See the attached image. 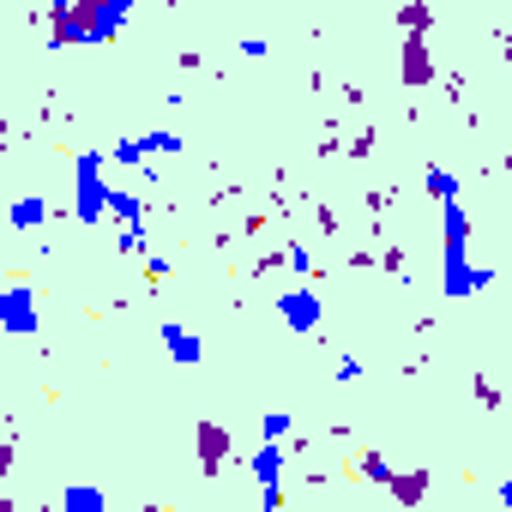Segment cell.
<instances>
[{
    "instance_id": "1",
    "label": "cell",
    "mask_w": 512,
    "mask_h": 512,
    "mask_svg": "<svg viewBox=\"0 0 512 512\" xmlns=\"http://www.w3.org/2000/svg\"><path fill=\"white\" fill-rule=\"evenodd\" d=\"M440 223H446V272H440V290H446L452 302H464V296L488 290L494 272L470 266V217H464V199H458V193L440 199Z\"/></svg>"
},
{
    "instance_id": "2",
    "label": "cell",
    "mask_w": 512,
    "mask_h": 512,
    "mask_svg": "<svg viewBox=\"0 0 512 512\" xmlns=\"http://www.w3.org/2000/svg\"><path fill=\"white\" fill-rule=\"evenodd\" d=\"M115 157L109 151H79L73 157V217L79 223H97L103 211H109V199H115V187H109V169Z\"/></svg>"
},
{
    "instance_id": "3",
    "label": "cell",
    "mask_w": 512,
    "mask_h": 512,
    "mask_svg": "<svg viewBox=\"0 0 512 512\" xmlns=\"http://www.w3.org/2000/svg\"><path fill=\"white\" fill-rule=\"evenodd\" d=\"M127 13H133V0H91L79 19H67L55 31V43H109L127 25Z\"/></svg>"
},
{
    "instance_id": "4",
    "label": "cell",
    "mask_w": 512,
    "mask_h": 512,
    "mask_svg": "<svg viewBox=\"0 0 512 512\" xmlns=\"http://www.w3.org/2000/svg\"><path fill=\"white\" fill-rule=\"evenodd\" d=\"M175 151H187V139L169 133V127H157V133H133V139H115V145H109V157L127 163V169H139V163H151V157H175Z\"/></svg>"
},
{
    "instance_id": "5",
    "label": "cell",
    "mask_w": 512,
    "mask_h": 512,
    "mask_svg": "<svg viewBox=\"0 0 512 512\" xmlns=\"http://www.w3.org/2000/svg\"><path fill=\"white\" fill-rule=\"evenodd\" d=\"M0 326H7L13 338L37 332V296H31V284H7V290H0Z\"/></svg>"
},
{
    "instance_id": "6",
    "label": "cell",
    "mask_w": 512,
    "mask_h": 512,
    "mask_svg": "<svg viewBox=\"0 0 512 512\" xmlns=\"http://www.w3.org/2000/svg\"><path fill=\"white\" fill-rule=\"evenodd\" d=\"M253 476H260V506H284V440H260V452H253Z\"/></svg>"
},
{
    "instance_id": "7",
    "label": "cell",
    "mask_w": 512,
    "mask_h": 512,
    "mask_svg": "<svg viewBox=\"0 0 512 512\" xmlns=\"http://www.w3.org/2000/svg\"><path fill=\"white\" fill-rule=\"evenodd\" d=\"M157 344L169 350V362H175V368H199V362H205V338H199V332H187V326H175V320H163V326H157Z\"/></svg>"
},
{
    "instance_id": "8",
    "label": "cell",
    "mask_w": 512,
    "mask_h": 512,
    "mask_svg": "<svg viewBox=\"0 0 512 512\" xmlns=\"http://www.w3.org/2000/svg\"><path fill=\"white\" fill-rule=\"evenodd\" d=\"M278 314L290 320V332H314L320 326V296L314 290H284L278 296Z\"/></svg>"
},
{
    "instance_id": "9",
    "label": "cell",
    "mask_w": 512,
    "mask_h": 512,
    "mask_svg": "<svg viewBox=\"0 0 512 512\" xmlns=\"http://www.w3.org/2000/svg\"><path fill=\"white\" fill-rule=\"evenodd\" d=\"M43 223H49V199H37V193L13 199V229H19V235H31V229H43Z\"/></svg>"
},
{
    "instance_id": "10",
    "label": "cell",
    "mask_w": 512,
    "mask_h": 512,
    "mask_svg": "<svg viewBox=\"0 0 512 512\" xmlns=\"http://www.w3.org/2000/svg\"><path fill=\"white\" fill-rule=\"evenodd\" d=\"M61 506H67V512H103V506H109V494H103V488H91V482H79V488H61Z\"/></svg>"
},
{
    "instance_id": "11",
    "label": "cell",
    "mask_w": 512,
    "mask_h": 512,
    "mask_svg": "<svg viewBox=\"0 0 512 512\" xmlns=\"http://www.w3.org/2000/svg\"><path fill=\"white\" fill-rule=\"evenodd\" d=\"M428 193H434V199L458 193V175H452V169H428Z\"/></svg>"
},
{
    "instance_id": "12",
    "label": "cell",
    "mask_w": 512,
    "mask_h": 512,
    "mask_svg": "<svg viewBox=\"0 0 512 512\" xmlns=\"http://www.w3.org/2000/svg\"><path fill=\"white\" fill-rule=\"evenodd\" d=\"M266 55H272L266 37H241V61H266Z\"/></svg>"
},
{
    "instance_id": "13",
    "label": "cell",
    "mask_w": 512,
    "mask_h": 512,
    "mask_svg": "<svg viewBox=\"0 0 512 512\" xmlns=\"http://www.w3.org/2000/svg\"><path fill=\"white\" fill-rule=\"evenodd\" d=\"M260 434H266V440H284V434H290V416H278V410H272V416L260 422Z\"/></svg>"
},
{
    "instance_id": "14",
    "label": "cell",
    "mask_w": 512,
    "mask_h": 512,
    "mask_svg": "<svg viewBox=\"0 0 512 512\" xmlns=\"http://www.w3.org/2000/svg\"><path fill=\"white\" fill-rule=\"evenodd\" d=\"M338 380H362V362L356 356H338Z\"/></svg>"
},
{
    "instance_id": "15",
    "label": "cell",
    "mask_w": 512,
    "mask_h": 512,
    "mask_svg": "<svg viewBox=\"0 0 512 512\" xmlns=\"http://www.w3.org/2000/svg\"><path fill=\"white\" fill-rule=\"evenodd\" d=\"M494 494H500V506H512V476H506V482H500Z\"/></svg>"
}]
</instances>
